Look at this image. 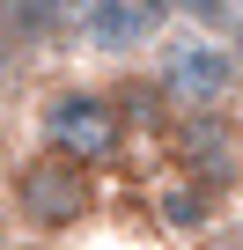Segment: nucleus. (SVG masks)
Wrapping results in <instances>:
<instances>
[{"label":"nucleus","mask_w":243,"mask_h":250,"mask_svg":"<svg viewBox=\"0 0 243 250\" xmlns=\"http://www.w3.org/2000/svg\"><path fill=\"white\" fill-rule=\"evenodd\" d=\"M214 213H221V191H206V184H192V177H177V184L155 199V221H162L170 235H199V228H214Z\"/></svg>","instance_id":"6"},{"label":"nucleus","mask_w":243,"mask_h":250,"mask_svg":"<svg viewBox=\"0 0 243 250\" xmlns=\"http://www.w3.org/2000/svg\"><path fill=\"white\" fill-rule=\"evenodd\" d=\"M37 147L44 155H66L81 169H110L126 155V118H118L110 88L96 81H59L37 96Z\"/></svg>","instance_id":"1"},{"label":"nucleus","mask_w":243,"mask_h":250,"mask_svg":"<svg viewBox=\"0 0 243 250\" xmlns=\"http://www.w3.org/2000/svg\"><path fill=\"white\" fill-rule=\"evenodd\" d=\"M148 81L162 88L170 110H228L243 88H236V66H228V44L206 37V30H162L148 44Z\"/></svg>","instance_id":"2"},{"label":"nucleus","mask_w":243,"mask_h":250,"mask_svg":"<svg viewBox=\"0 0 243 250\" xmlns=\"http://www.w3.org/2000/svg\"><path fill=\"white\" fill-rule=\"evenodd\" d=\"M8 213H15L30 235H74V228H88V213H96V169H81V162L37 147L30 162L8 169Z\"/></svg>","instance_id":"3"},{"label":"nucleus","mask_w":243,"mask_h":250,"mask_svg":"<svg viewBox=\"0 0 243 250\" xmlns=\"http://www.w3.org/2000/svg\"><path fill=\"white\" fill-rule=\"evenodd\" d=\"M37 8H44V15H59V22H74V8H81V0H37Z\"/></svg>","instance_id":"10"},{"label":"nucleus","mask_w":243,"mask_h":250,"mask_svg":"<svg viewBox=\"0 0 243 250\" xmlns=\"http://www.w3.org/2000/svg\"><path fill=\"white\" fill-rule=\"evenodd\" d=\"M221 44H228V66H236V88H243V8H236V22L221 30Z\"/></svg>","instance_id":"9"},{"label":"nucleus","mask_w":243,"mask_h":250,"mask_svg":"<svg viewBox=\"0 0 243 250\" xmlns=\"http://www.w3.org/2000/svg\"><path fill=\"white\" fill-rule=\"evenodd\" d=\"M236 8H243V0H170V22H184V30H206V37H221V30L236 22Z\"/></svg>","instance_id":"7"},{"label":"nucleus","mask_w":243,"mask_h":250,"mask_svg":"<svg viewBox=\"0 0 243 250\" xmlns=\"http://www.w3.org/2000/svg\"><path fill=\"white\" fill-rule=\"evenodd\" d=\"M15 81H22V44H15L8 30H0V96H8Z\"/></svg>","instance_id":"8"},{"label":"nucleus","mask_w":243,"mask_h":250,"mask_svg":"<svg viewBox=\"0 0 243 250\" xmlns=\"http://www.w3.org/2000/svg\"><path fill=\"white\" fill-rule=\"evenodd\" d=\"M177 177L206 184V191H228L243 184V125L228 110H177Z\"/></svg>","instance_id":"5"},{"label":"nucleus","mask_w":243,"mask_h":250,"mask_svg":"<svg viewBox=\"0 0 243 250\" xmlns=\"http://www.w3.org/2000/svg\"><path fill=\"white\" fill-rule=\"evenodd\" d=\"M162 30H170V0H81L74 8V37L110 66L148 59V44Z\"/></svg>","instance_id":"4"}]
</instances>
